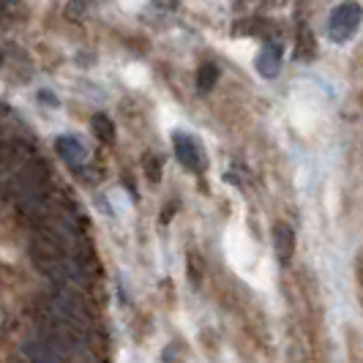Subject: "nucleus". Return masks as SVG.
I'll return each mask as SVG.
<instances>
[{
  "label": "nucleus",
  "mask_w": 363,
  "mask_h": 363,
  "mask_svg": "<svg viewBox=\"0 0 363 363\" xmlns=\"http://www.w3.org/2000/svg\"><path fill=\"white\" fill-rule=\"evenodd\" d=\"M172 147H175V159L181 162L183 169L189 172H202L205 169V153L197 137L186 134V131H175L172 134Z\"/></svg>",
  "instance_id": "3"
},
{
  "label": "nucleus",
  "mask_w": 363,
  "mask_h": 363,
  "mask_svg": "<svg viewBox=\"0 0 363 363\" xmlns=\"http://www.w3.org/2000/svg\"><path fill=\"white\" fill-rule=\"evenodd\" d=\"M147 175H150V181H159V172H162V164H159V159H153V156H150V159H147Z\"/></svg>",
  "instance_id": "9"
},
{
  "label": "nucleus",
  "mask_w": 363,
  "mask_h": 363,
  "mask_svg": "<svg viewBox=\"0 0 363 363\" xmlns=\"http://www.w3.org/2000/svg\"><path fill=\"white\" fill-rule=\"evenodd\" d=\"M363 22V6L361 3H339L330 19H328V38L336 41V44H345L350 38L358 33Z\"/></svg>",
  "instance_id": "2"
},
{
  "label": "nucleus",
  "mask_w": 363,
  "mask_h": 363,
  "mask_svg": "<svg viewBox=\"0 0 363 363\" xmlns=\"http://www.w3.org/2000/svg\"><path fill=\"white\" fill-rule=\"evenodd\" d=\"M93 134L101 140V143H115V126L107 115H93Z\"/></svg>",
  "instance_id": "7"
},
{
  "label": "nucleus",
  "mask_w": 363,
  "mask_h": 363,
  "mask_svg": "<svg viewBox=\"0 0 363 363\" xmlns=\"http://www.w3.org/2000/svg\"><path fill=\"white\" fill-rule=\"evenodd\" d=\"M218 79V66L216 63H202L200 72H197V88H200L202 93L211 91L213 85H216Z\"/></svg>",
  "instance_id": "8"
},
{
  "label": "nucleus",
  "mask_w": 363,
  "mask_h": 363,
  "mask_svg": "<svg viewBox=\"0 0 363 363\" xmlns=\"http://www.w3.org/2000/svg\"><path fill=\"white\" fill-rule=\"evenodd\" d=\"M55 147H57V156L69 164V167H74V169L85 167L88 159H91V150H88V145L77 134H60L55 140Z\"/></svg>",
  "instance_id": "4"
},
{
  "label": "nucleus",
  "mask_w": 363,
  "mask_h": 363,
  "mask_svg": "<svg viewBox=\"0 0 363 363\" xmlns=\"http://www.w3.org/2000/svg\"><path fill=\"white\" fill-rule=\"evenodd\" d=\"M255 66H257V72H259V77L276 79L279 72H281V44H279V41H265L259 55H257Z\"/></svg>",
  "instance_id": "5"
},
{
  "label": "nucleus",
  "mask_w": 363,
  "mask_h": 363,
  "mask_svg": "<svg viewBox=\"0 0 363 363\" xmlns=\"http://www.w3.org/2000/svg\"><path fill=\"white\" fill-rule=\"evenodd\" d=\"M273 249L281 265H287L295 255V233H292L290 224H276L273 227Z\"/></svg>",
  "instance_id": "6"
},
{
  "label": "nucleus",
  "mask_w": 363,
  "mask_h": 363,
  "mask_svg": "<svg viewBox=\"0 0 363 363\" xmlns=\"http://www.w3.org/2000/svg\"><path fill=\"white\" fill-rule=\"evenodd\" d=\"M30 259L38 268V273H44L50 281L57 284V290H72V287H79L82 279H85V271H82V259H77L74 255H69L66 249H60L57 243L47 240L41 235L30 238Z\"/></svg>",
  "instance_id": "1"
},
{
  "label": "nucleus",
  "mask_w": 363,
  "mask_h": 363,
  "mask_svg": "<svg viewBox=\"0 0 363 363\" xmlns=\"http://www.w3.org/2000/svg\"><path fill=\"white\" fill-rule=\"evenodd\" d=\"M0 60H3V52H0Z\"/></svg>",
  "instance_id": "10"
}]
</instances>
